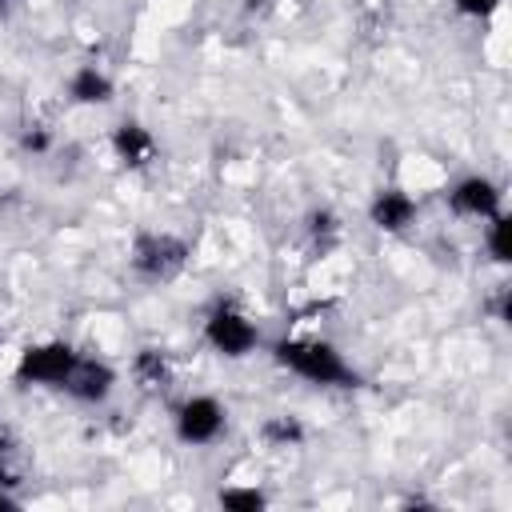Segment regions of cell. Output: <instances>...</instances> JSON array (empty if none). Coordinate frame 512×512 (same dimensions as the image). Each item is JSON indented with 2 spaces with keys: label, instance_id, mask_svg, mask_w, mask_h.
<instances>
[{
  "label": "cell",
  "instance_id": "cell-9",
  "mask_svg": "<svg viewBox=\"0 0 512 512\" xmlns=\"http://www.w3.org/2000/svg\"><path fill=\"white\" fill-rule=\"evenodd\" d=\"M116 384H120V372H116V368H112L104 356H88V352H84L64 392H68L76 404H88V408H96V404L112 400Z\"/></svg>",
  "mask_w": 512,
  "mask_h": 512
},
{
  "label": "cell",
  "instance_id": "cell-2",
  "mask_svg": "<svg viewBox=\"0 0 512 512\" xmlns=\"http://www.w3.org/2000/svg\"><path fill=\"white\" fill-rule=\"evenodd\" d=\"M80 348L72 340H32L16 352L12 364V384L16 388H48V392H64L76 364H80Z\"/></svg>",
  "mask_w": 512,
  "mask_h": 512
},
{
  "label": "cell",
  "instance_id": "cell-14",
  "mask_svg": "<svg viewBox=\"0 0 512 512\" xmlns=\"http://www.w3.org/2000/svg\"><path fill=\"white\" fill-rule=\"evenodd\" d=\"M480 228H484V236H480V240H484V256H488L492 264H500V268H504V264H508V256H512V252H508V212H500V216L484 220Z\"/></svg>",
  "mask_w": 512,
  "mask_h": 512
},
{
  "label": "cell",
  "instance_id": "cell-12",
  "mask_svg": "<svg viewBox=\"0 0 512 512\" xmlns=\"http://www.w3.org/2000/svg\"><path fill=\"white\" fill-rule=\"evenodd\" d=\"M260 440L276 452H288V448H304L308 444V424L296 416V412H272L264 416L260 424Z\"/></svg>",
  "mask_w": 512,
  "mask_h": 512
},
{
  "label": "cell",
  "instance_id": "cell-13",
  "mask_svg": "<svg viewBox=\"0 0 512 512\" xmlns=\"http://www.w3.org/2000/svg\"><path fill=\"white\" fill-rule=\"evenodd\" d=\"M304 232H308L312 248L328 252V248L340 240V216H336L332 208H312V212H308V224H304Z\"/></svg>",
  "mask_w": 512,
  "mask_h": 512
},
{
  "label": "cell",
  "instance_id": "cell-7",
  "mask_svg": "<svg viewBox=\"0 0 512 512\" xmlns=\"http://www.w3.org/2000/svg\"><path fill=\"white\" fill-rule=\"evenodd\" d=\"M364 216H368V224H372L376 232H384V236H400V232H408V228L416 224V216H420V200H416L404 184H384V188L372 192Z\"/></svg>",
  "mask_w": 512,
  "mask_h": 512
},
{
  "label": "cell",
  "instance_id": "cell-11",
  "mask_svg": "<svg viewBox=\"0 0 512 512\" xmlns=\"http://www.w3.org/2000/svg\"><path fill=\"white\" fill-rule=\"evenodd\" d=\"M132 380L144 388V392H164L172 380H176V368H172V356L156 344H144L136 356H132Z\"/></svg>",
  "mask_w": 512,
  "mask_h": 512
},
{
  "label": "cell",
  "instance_id": "cell-20",
  "mask_svg": "<svg viewBox=\"0 0 512 512\" xmlns=\"http://www.w3.org/2000/svg\"><path fill=\"white\" fill-rule=\"evenodd\" d=\"M0 344H4V332H0Z\"/></svg>",
  "mask_w": 512,
  "mask_h": 512
},
{
  "label": "cell",
  "instance_id": "cell-17",
  "mask_svg": "<svg viewBox=\"0 0 512 512\" xmlns=\"http://www.w3.org/2000/svg\"><path fill=\"white\" fill-rule=\"evenodd\" d=\"M20 484V468H16V444L12 436L0 428V488H16Z\"/></svg>",
  "mask_w": 512,
  "mask_h": 512
},
{
  "label": "cell",
  "instance_id": "cell-4",
  "mask_svg": "<svg viewBox=\"0 0 512 512\" xmlns=\"http://www.w3.org/2000/svg\"><path fill=\"white\" fill-rule=\"evenodd\" d=\"M188 260H192V244L176 232L148 228V232H136L128 248V268L144 284H172L176 276H184Z\"/></svg>",
  "mask_w": 512,
  "mask_h": 512
},
{
  "label": "cell",
  "instance_id": "cell-19",
  "mask_svg": "<svg viewBox=\"0 0 512 512\" xmlns=\"http://www.w3.org/2000/svg\"><path fill=\"white\" fill-rule=\"evenodd\" d=\"M0 508L4 512H16L20 508V496H12V488H0Z\"/></svg>",
  "mask_w": 512,
  "mask_h": 512
},
{
  "label": "cell",
  "instance_id": "cell-16",
  "mask_svg": "<svg viewBox=\"0 0 512 512\" xmlns=\"http://www.w3.org/2000/svg\"><path fill=\"white\" fill-rule=\"evenodd\" d=\"M500 8H504V0H452V12L464 20H476V24L492 20Z\"/></svg>",
  "mask_w": 512,
  "mask_h": 512
},
{
  "label": "cell",
  "instance_id": "cell-8",
  "mask_svg": "<svg viewBox=\"0 0 512 512\" xmlns=\"http://www.w3.org/2000/svg\"><path fill=\"white\" fill-rule=\"evenodd\" d=\"M108 148H112L116 164L128 168V172H144V168H152L156 156H160V140H156L152 128L140 124V120H120V124H112Z\"/></svg>",
  "mask_w": 512,
  "mask_h": 512
},
{
  "label": "cell",
  "instance_id": "cell-15",
  "mask_svg": "<svg viewBox=\"0 0 512 512\" xmlns=\"http://www.w3.org/2000/svg\"><path fill=\"white\" fill-rule=\"evenodd\" d=\"M216 504L228 508V512H260L268 504V496L256 484H228V488H220Z\"/></svg>",
  "mask_w": 512,
  "mask_h": 512
},
{
  "label": "cell",
  "instance_id": "cell-10",
  "mask_svg": "<svg viewBox=\"0 0 512 512\" xmlns=\"http://www.w3.org/2000/svg\"><path fill=\"white\" fill-rule=\"evenodd\" d=\"M64 96L76 108H108L116 100V80L100 64H76L64 80Z\"/></svg>",
  "mask_w": 512,
  "mask_h": 512
},
{
  "label": "cell",
  "instance_id": "cell-6",
  "mask_svg": "<svg viewBox=\"0 0 512 512\" xmlns=\"http://www.w3.org/2000/svg\"><path fill=\"white\" fill-rule=\"evenodd\" d=\"M444 204L456 220H472L484 224L492 216L504 212V188L500 180H492L488 172H464L444 188Z\"/></svg>",
  "mask_w": 512,
  "mask_h": 512
},
{
  "label": "cell",
  "instance_id": "cell-3",
  "mask_svg": "<svg viewBox=\"0 0 512 512\" xmlns=\"http://www.w3.org/2000/svg\"><path fill=\"white\" fill-rule=\"evenodd\" d=\"M204 344L212 356L220 360H248L252 352H260L264 344V332L260 324L252 320V312H244L236 300H216L208 312H204V328H200Z\"/></svg>",
  "mask_w": 512,
  "mask_h": 512
},
{
  "label": "cell",
  "instance_id": "cell-18",
  "mask_svg": "<svg viewBox=\"0 0 512 512\" xmlns=\"http://www.w3.org/2000/svg\"><path fill=\"white\" fill-rule=\"evenodd\" d=\"M20 148L32 152V156H44V152L52 148V132H48V128H24V132H20Z\"/></svg>",
  "mask_w": 512,
  "mask_h": 512
},
{
  "label": "cell",
  "instance_id": "cell-5",
  "mask_svg": "<svg viewBox=\"0 0 512 512\" xmlns=\"http://www.w3.org/2000/svg\"><path fill=\"white\" fill-rule=\"evenodd\" d=\"M228 432V404L212 392H192L172 412V436L184 448H212Z\"/></svg>",
  "mask_w": 512,
  "mask_h": 512
},
{
  "label": "cell",
  "instance_id": "cell-1",
  "mask_svg": "<svg viewBox=\"0 0 512 512\" xmlns=\"http://www.w3.org/2000/svg\"><path fill=\"white\" fill-rule=\"evenodd\" d=\"M268 352L288 376L312 388H356L360 384L352 360L324 336H280L268 344Z\"/></svg>",
  "mask_w": 512,
  "mask_h": 512
}]
</instances>
